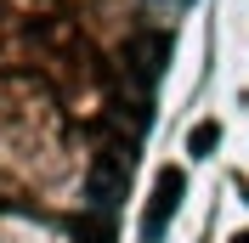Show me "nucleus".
I'll list each match as a JSON object with an SVG mask.
<instances>
[{"label":"nucleus","instance_id":"1","mask_svg":"<svg viewBox=\"0 0 249 243\" xmlns=\"http://www.w3.org/2000/svg\"><path fill=\"white\" fill-rule=\"evenodd\" d=\"M176 204H181V170H159V192H153V215H142V238L153 243L159 232H164V221L176 215Z\"/></svg>","mask_w":249,"mask_h":243},{"label":"nucleus","instance_id":"2","mask_svg":"<svg viewBox=\"0 0 249 243\" xmlns=\"http://www.w3.org/2000/svg\"><path fill=\"white\" fill-rule=\"evenodd\" d=\"M215 141H221V124H215V119H204L198 130H193V136H187V153H193V158H204V153L215 147Z\"/></svg>","mask_w":249,"mask_h":243},{"label":"nucleus","instance_id":"3","mask_svg":"<svg viewBox=\"0 0 249 243\" xmlns=\"http://www.w3.org/2000/svg\"><path fill=\"white\" fill-rule=\"evenodd\" d=\"M232 243H249V232H238V238H232Z\"/></svg>","mask_w":249,"mask_h":243}]
</instances>
